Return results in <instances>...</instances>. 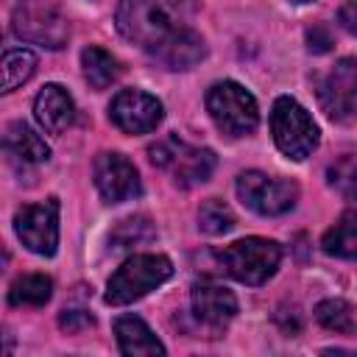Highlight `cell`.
Wrapping results in <instances>:
<instances>
[{
    "instance_id": "6da1fadb",
    "label": "cell",
    "mask_w": 357,
    "mask_h": 357,
    "mask_svg": "<svg viewBox=\"0 0 357 357\" xmlns=\"http://www.w3.org/2000/svg\"><path fill=\"white\" fill-rule=\"evenodd\" d=\"M198 0H120L117 31L148 53L176 33L192 28Z\"/></svg>"
},
{
    "instance_id": "7a4b0ae2",
    "label": "cell",
    "mask_w": 357,
    "mask_h": 357,
    "mask_svg": "<svg viewBox=\"0 0 357 357\" xmlns=\"http://www.w3.org/2000/svg\"><path fill=\"white\" fill-rule=\"evenodd\" d=\"M170 273H173V265H170L167 257H162V254H134L109 279L106 304H112V307L131 304V301L142 298L145 293L156 290L162 282H167Z\"/></svg>"
},
{
    "instance_id": "3957f363",
    "label": "cell",
    "mask_w": 357,
    "mask_h": 357,
    "mask_svg": "<svg viewBox=\"0 0 357 357\" xmlns=\"http://www.w3.org/2000/svg\"><path fill=\"white\" fill-rule=\"evenodd\" d=\"M218 259L231 279L257 287V284H265L276 273L282 248L279 243L265 240V237H245L218 251Z\"/></svg>"
},
{
    "instance_id": "277c9868",
    "label": "cell",
    "mask_w": 357,
    "mask_h": 357,
    "mask_svg": "<svg viewBox=\"0 0 357 357\" xmlns=\"http://www.w3.org/2000/svg\"><path fill=\"white\" fill-rule=\"evenodd\" d=\"M271 131H273L276 148H279L284 156L296 159V162L307 159V156L318 148V139H321L315 120L307 114V109H304L298 100H293V98H287V95L276 98V103H273V112H271Z\"/></svg>"
},
{
    "instance_id": "5b68a950",
    "label": "cell",
    "mask_w": 357,
    "mask_h": 357,
    "mask_svg": "<svg viewBox=\"0 0 357 357\" xmlns=\"http://www.w3.org/2000/svg\"><path fill=\"white\" fill-rule=\"evenodd\" d=\"M206 112L215 120V126L231 137H245L259 123V109L254 95L234 81H218L209 86Z\"/></svg>"
},
{
    "instance_id": "8992f818",
    "label": "cell",
    "mask_w": 357,
    "mask_h": 357,
    "mask_svg": "<svg viewBox=\"0 0 357 357\" xmlns=\"http://www.w3.org/2000/svg\"><path fill=\"white\" fill-rule=\"evenodd\" d=\"M11 28L20 39L33 42V45H45V47H61L70 36L67 20L61 17V11L45 0H22L14 8L11 17Z\"/></svg>"
},
{
    "instance_id": "52a82bcc",
    "label": "cell",
    "mask_w": 357,
    "mask_h": 357,
    "mask_svg": "<svg viewBox=\"0 0 357 357\" xmlns=\"http://www.w3.org/2000/svg\"><path fill=\"white\" fill-rule=\"evenodd\" d=\"M237 195L257 215H282L296 206L298 187L290 178H273L268 173L248 170L237 178Z\"/></svg>"
},
{
    "instance_id": "ba28073f",
    "label": "cell",
    "mask_w": 357,
    "mask_h": 357,
    "mask_svg": "<svg viewBox=\"0 0 357 357\" xmlns=\"http://www.w3.org/2000/svg\"><path fill=\"white\" fill-rule=\"evenodd\" d=\"M151 162L159 167H173V176L181 187L201 184L215 170V153L209 148H190L184 142H156L151 145Z\"/></svg>"
},
{
    "instance_id": "9c48e42d",
    "label": "cell",
    "mask_w": 357,
    "mask_h": 357,
    "mask_svg": "<svg viewBox=\"0 0 357 357\" xmlns=\"http://www.w3.org/2000/svg\"><path fill=\"white\" fill-rule=\"evenodd\" d=\"M14 229L28 251L50 257L59 245V201L47 198L42 204L22 206L14 215Z\"/></svg>"
},
{
    "instance_id": "30bf717a",
    "label": "cell",
    "mask_w": 357,
    "mask_h": 357,
    "mask_svg": "<svg viewBox=\"0 0 357 357\" xmlns=\"http://www.w3.org/2000/svg\"><path fill=\"white\" fill-rule=\"evenodd\" d=\"M318 103L332 120H349L357 112V59H337L318 81Z\"/></svg>"
},
{
    "instance_id": "8fae6325",
    "label": "cell",
    "mask_w": 357,
    "mask_h": 357,
    "mask_svg": "<svg viewBox=\"0 0 357 357\" xmlns=\"http://www.w3.org/2000/svg\"><path fill=\"white\" fill-rule=\"evenodd\" d=\"M109 117L126 134H148L162 123V103L142 89H123L114 95Z\"/></svg>"
},
{
    "instance_id": "7c38bea8",
    "label": "cell",
    "mask_w": 357,
    "mask_h": 357,
    "mask_svg": "<svg viewBox=\"0 0 357 357\" xmlns=\"http://www.w3.org/2000/svg\"><path fill=\"white\" fill-rule=\"evenodd\" d=\"M95 187L109 204H123L139 195V173L123 153H100L95 159Z\"/></svg>"
},
{
    "instance_id": "4fadbf2b",
    "label": "cell",
    "mask_w": 357,
    "mask_h": 357,
    "mask_svg": "<svg viewBox=\"0 0 357 357\" xmlns=\"http://www.w3.org/2000/svg\"><path fill=\"white\" fill-rule=\"evenodd\" d=\"M192 312L206 326H226L237 312V298L229 287L201 279L192 284Z\"/></svg>"
},
{
    "instance_id": "5bb4252c",
    "label": "cell",
    "mask_w": 357,
    "mask_h": 357,
    "mask_svg": "<svg viewBox=\"0 0 357 357\" xmlns=\"http://www.w3.org/2000/svg\"><path fill=\"white\" fill-rule=\"evenodd\" d=\"M33 114H36L39 126L47 134H61L73 123L75 106H73V98H70V92L64 86L47 84V86H42V92L33 100Z\"/></svg>"
},
{
    "instance_id": "9a60e30c",
    "label": "cell",
    "mask_w": 357,
    "mask_h": 357,
    "mask_svg": "<svg viewBox=\"0 0 357 357\" xmlns=\"http://www.w3.org/2000/svg\"><path fill=\"white\" fill-rule=\"evenodd\" d=\"M151 56L159 64H165L167 70H190L206 56V45L192 28H187V31L176 33L173 39L162 42L159 47H153Z\"/></svg>"
},
{
    "instance_id": "2e32d148",
    "label": "cell",
    "mask_w": 357,
    "mask_h": 357,
    "mask_svg": "<svg viewBox=\"0 0 357 357\" xmlns=\"http://www.w3.org/2000/svg\"><path fill=\"white\" fill-rule=\"evenodd\" d=\"M114 335H117V343H120V351L123 354H131V357H151V354H165V346L162 340L151 332V326L137 318V315H123L114 321Z\"/></svg>"
},
{
    "instance_id": "e0dca14e",
    "label": "cell",
    "mask_w": 357,
    "mask_h": 357,
    "mask_svg": "<svg viewBox=\"0 0 357 357\" xmlns=\"http://www.w3.org/2000/svg\"><path fill=\"white\" fill-rule=\"evenodd\" d=\"M6 151L11 153V156H17V159H22V162H28V165H39V162H47V156H50V148L45 145V139L31 128V126H25V123H11L8 128H6Z\"/></svg>"
},
{
    "instance_id": "ac0fdd59",
    "label": "cell",
    "mask_w": 357,
    "mask_h": 357,
    "mask_svg": "<svg viewBox=\"0 0 357 357\" xmlns=\"http://www.w3.org/2000/svg\"><path fill=\"white\" fill-rule=\"evenodd\" d=\"M81 64H84V78L89 81L92 89H106V86L114 84L117 75H120L117 59H114L109 50L98 47V45H89V47L81 53Z\"/></svg>"
},
{
    "instance_id": "d6986e66",
    "label": "cell",
    "mask_w": 357,
    "mask_h": 357,
    "mask_svg": "<svg viewBox=\"0 0 357 357\" xmlns=\"http://www.w3.org/2000/svg\"><path fill=\"white\" fill-rule=\"evenodd\" d=\"M324 251L343 259H357V212L349 209L337 218V223L324 234Z\"/></svg>"
},
{
    "instance_id": "ffe728a7",
    "label": "cell",
    "mask_w": 357,
    "mask_h": 357,
    "mask_svg": "<svg viewBox=\"0 0 357 357\" xmlns=\"http://www.w3.org/2000/svg\"><path fill=\"white\" fill-rule=\"evenodd\" d=\"M53 293V282L45 273H25L20 279H14L11 290H8V301L14 307H42L47 304Z\"/></svg>"
},
{
    "instance_id": "44dd1931",
    "label": "cell",
    "mask_w": 357,
    "mask_h": 357,
    "mask_svg": "<svg viewBox=\"0 0 357 357\" xmlns=\"http://www.w3.org/2000/svg\"><path fill=\"white\" fill-rule=\"evenodd\" d=\"M36 70V56L25 47H14L3 53V92L17 89L20 84H25Z\"/></svg>"
},
{
    "instance_id": "7402d4cb",
    "label": "cell",
    "mask_w": 357,
    "mask_h": 357,
    "mask_svg": "<svg viewBox=\"0 0 357 357\" xmlns=\"http://www.w3.org/2000/svg\"><path fill=\"white\" fill-rule=\"evenodd\" d=\"M315 318L321 326L332 329V332H354L357 329V321H354V310L351 304H346L343 298H326L315 307Z\"/></svg>"
},
{
    "instance_id": "603a6c76",
    "label": "cell",
    "mask_w": 357,
    "mask_h": 357,
    "mask_svg": "<svg viewBox=\"0 0 357 357\" xmlns=\"http://www.w3.org/2000/svg\"><path fill=\"white\" fill-rule=\"evenodd\" d=\"M198 226H201V231H206V234H226V231L234 226V215H231V209H229L223 201L209 198V201H204L201 209H198Z\"/></svg>"
},
{
    "instance_id": "cb8c5ba5",
    "label": "cell",
    "mask_w": 357,
    "mask_h": 357,
    "mask_svg": "<svg viewBox=\"0 0 357 357\" xmlns=\"http://www.w3.org/2000/svg\"><path fill=\"white\" fill-rule=\"evenodd\" d=\"M329 184L349 201H357V156H340L337 162L329 165L326 170Z\"/></svg>"
},
{
    "instance_id": "d4e9b609",
    "label": "cell",
    "mask_w": 357,
    "mask_h": 357,
    "mask_svg": "<svg viewBox=\"0 0 357 357\" xmlns=\"http://www.w3.org/2000/svg\"><path fill=\"white\" fill-rule=\"evenodd\" d=\"M153 237V229H151V220L148 218H128L123 220L114 231H112V248H131L142 240Z\"/></svg>"
},
{
    "instance_id": "484cf974",
    "label": "cell",
    "mask_w": 357,
    "mask_h": 357,
    "mask_svg": "<svg viewBox=\"0 0 357 357\" xmlns=\"http://www.w3.org/2000/svg\"><path fill=\"white\" fill-rule=\"evenodd\" d=\"M59 326L67 329V332H84V329L95 326V318L89 312H84V310H64L59 315Z\"/></svg>"
},
{
    "instance_id": "4316f807",
    "label": "cell",
    "mask_w": 357,
    "mask_h": 357,
    "mask_svg": "<svg viewBox=\"0 0 357 357\" xmlns=\"http://www.w3.org/2000/svg\"><path fill=\"white\" fill-rule=\"evenodd\" d=\"M337 22H340L351 36H357V0H349V3L340 6V11H337Z\"/></svg>"
},
{
    "instance_id": "83f0119b",
    "label": "cell",
    "mask_w": 357,
    "mask_h": 357,
    "mask_svg": "<svg viewBox=\"0 0 357 357\" xmlns=\"http://www.w3.org/2000/svg\"><path fill=\"white\" fill-rule=\"evenodd\" d=\"M307 42H310V50H312V53H326V50L332 47V36H329L324 28L307 31Z\"/></svg>"
},
{
    "instance_id": "f1b7e54d",
    "label": "cell",
    "mask_w": 357,
    "mask_h": 357,
    "mask_svg": "<svg viewBox=\"0 0 357 357\" xmlns=\"http://www.w3.org/2000/svg\"><path fill=\"white\" fill-rule=\"evenodd\" d=\"M296 3H310V0H296Z\"/></svg>"
}]
</instances>
